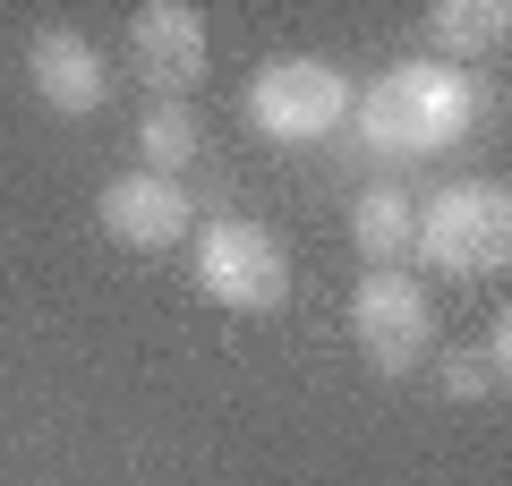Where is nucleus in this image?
Listing matches in <instances>:
<instances>
[{
    "label": "nucleus",
    "instance_id": "nucleus-11",
    "mask_svg": "<svg viewBox=\"0 0 512 486\" xmlns=\"http://www.w3.org/2000/svg\"><path fill=\"white\" fill-rule=\"evenodd\" d=\"M197 154H205V128H197V111H188V103H146V111H137V171L180 180Z\"/></svg>",
    "mask_w": 512,
    "mask_h": 486
},
{
    "label": "nucleus",
    "instance_id": "nucleus-4",
    "mask_svg": "<svg viewBox=\"0 0 512 486\" xmlns=\"http://www.w3.org/2000/svg\"><path fill=\"white\" fill-rule=\"evenodd\" d=\"M350 103H359V86H350L333 60H265V69L248 77V120L256 137L274 145H325L350 128Z\"/></svg>",
    "mask_w": 512,
    "mask_h": 486
},
{
    "label": "nucleus",
    "instance_id": "nucleus-5",
    "mask_svg": "<svg viewBox=\"0 0 512 486\" xmlns=\"http://www.w3.org/2000/svg\"><path fill=\"white\" fill-rule=\"evenodd\" d=\"M350 333H359L367 367L376 376H419L427 350H436V307H427V282L410 265H367L359 290H350Z\"/></svg>",
    "mask_w": 512,
    "mask_h": 486
},
{
    "label": "nucleus",
    "instance_id": "nucleus-8",
    "mask_svg": "<svg viewBox=\"0 0 512 486\" xmlns=\"http://www.w3.org/2000/svg\"><path fill=\"white\" fill-rule=\"evenodd\" d=\"M26 86H35V103L60 111V120H94V111L111 103V69H103V52H94L77 26H43V35L26 43Z\"/></svg>",
    "mask_w": 512,
    "mask_h": 486
},
{
    "label": "nucleus",
    "instance_id": "nucleus-3",
    "mask_svg": "<svg viewBox=\"0 0 512 486\" xmlns=\"http://www.w3.org/2000/svg\"><path fill=\"white\" fill-rule=\"evenodd\" d=\"M410 256L436 273H504L512 265V188L504 180H453L419 205Z\"/></svg>",
    "mask_w": 512,
    "mask_h": 486
},
{
    "label": "nucleus",
    "instance_id": "nucleus-9",
    "mask_svg": "<svg viewBox=\"0 0 512 486\" xmlns=\"http://www.w3.org/2000/svg\"><path fill=\"white\" fill-rule=\"evenodd\" d=\"M436 384H444V401H495V393H504V384H512V316L478 324L470 342L444 350Z\"/></svg>",
    "mask_w": 512,
    "mask_h": 486
},
{
    "label": "nucleus",
    "instance_id": "nucleus-10",
    "mask_svg": "<svg viewBox=\"0 0 512 486\" xmlns=\"http://www.w3.org/2000/svg\"><path fill=\"white\" fill-rule=\"evenodd\" d=\"M410 231H419V197H410V188H367V197L350 205V248L376 256V265H402Z\"/></svg>",
    "mask_w": 512,
    "mask_h": 486
},
{
    "label": "nucleus",
    "instance_id": "nucleus-12",
    "mask_svg": "<svg viewBox=\"0 0 512 486\" xmlns=\"http://www.w3.org/2000/svg\"><path fill=\"white\" fill-rule=\"evenodd\" d=\"M504 35H512L504 0H436V9H427V43H436V52L478 60V52H495Z\"/></svg>",
    "mask_w": 512,
    "mask_h": 486
},
{
    "label": "nucleus",
    "instance_id": "nucleus-1",
    "mask_svg": "<svg viewBox=\"0 0 512 486\" xmlns=\"http://www.w3.org/2000/svg\"><path fill=\"white\" fill-rule=\"evenodd\" d=\"M359 120V145L376 162H427V154H453L478 120V86L453 69V60H393L376 86L350 103Z\"/></svg>",
    "mask_w": 512,
    "mask_h": 486
},
{
    "label": "nucleus",
    "instance_id": "nucleus-2",
    "mask_svg": "<svg viewBox=\"0 0 512 486\" xmlns=\"http://www.w3.org/2000/svg\"><path fill=\"white\" fill-rule=\"evenodd\" d=\"M188 273H197V290L222 307V316H282V307H291V248H282L256 214L197 222Z\"/></svg>",
    "mask_w": 512,
    "mask_h": 486
},
{
    "label": "nucleus",
    "instance_id": "nucleus-7",
    "mask_svg": "<svg viewBox=\"0 0 512 486\" xmlns=\"http://www.w3.org/2000/svg\"><path fill=\"white\" fill-rule=\"evenodd\" d=\"M94 222H103V239H120V248H137V256H171V248L197 239V205H188V188L180 180H154V171H120V180H103Z\"/></svg>",
    "mask_w": 512,
    "mask_h": 486
},
{
    "label": "nucleus",
    "instance_id": "nucleus-6",
    "mask_svg": "<svg viewBox=\"0 0 512 486\" xmlns=\"http://www.w3.org/2000/svg\"><path fill=\"white\" fill-rule=\"evenodd\" d=\"M128 69L146 77V103H188L214 77V43H205V9L188 0H146L128 18Z\"/></svg>",
    "mask_w": 512,
    "mask_h": 486
}]
</instances>
